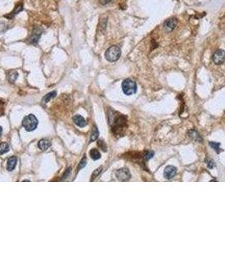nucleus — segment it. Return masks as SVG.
Listing matches in <instances>:
<instances>
[{
	"mask_svg": "<svg viewBox=\"0 0 225 254\" xmlns=\"http://www.w3.org/2000/svg\"><path fill=\"white\" fill-rule=\"evenodd\" d=\"M121 56V49L119 46H112L105 52V58L109 62H115Z\"/></svg>",
	"mask_w": 225,
	"mask_h": 254,
	"instance_id": "nucleus-1",
	"label": "nucleus"
},
{
	"mask_svg": "<svg viewBox=\"0 0 225 254\" xmlns=\"http://www.w3.org/2000/svg\"><path fill=\"white\" fill-rule=\"evenodd\" d=\"M22 125L27 131H33L38 125V121L34 114H29L23 119Z\"/></svg>",
	"mask_w": 225,
	"mask_h": 254,
	"instance_id": "nucleus-2",
	"label": "nucleus"
},
{
	"mask_svg": "<svg viewBox=\"0 0 225 254\" xmlns=\"http://www.w3.org/2000/svg\"><path fill=\"white\" fill-rule=\"evenodd\" d=\"M122 90H123V93L125 95L131 96L136 93L137 85L134 80H131V79H126L122 82Z\"/></svg>",
	"mask_w": 225,
	"mask_h": 254,
	"instance_id": "nucleus-3",
	"label": "nucleus"
},
{
	"mask_svg": "<svg viewBox=\"0 0 225 254\" xmlns=\"http://www.w3.org/2000/svg\"><path fill=\"white\" fill-rule=\"evenodd\" d=\"M212 61L216 64H222L225 61V51L218 49L212 55Z\"/></svg>",
	"mask_w": 225,
	"mask_h": 254,
	"instance_id": "nucleus-4",
	"label": "nucleus"
},
{
	"mask_svg": "<svg viewBox=\"0 0 225 254\" xmlns=\"http://www.w3.org/2000/svg\"><path fill=\"white\" fill-rule=\"evenodd\" d=\"M116 176L117 178L121 180V181H126L128 180H130L131 177V172L129 171V169H120L117 170L116 172Z\"/></svg>",
	"mask_w": 225,
	"mask_h": 254,
	"instance_id": "nucleus-5",
	"label": "nucleus"
},
{
	"mask_svg": "<svg viewBox=\"0 0 225 254\" xmlns=\"http://www.w3.org/2000/svg\"><path fill=\"white\" fill-rule=\"evenodd\" d=\"M178 24V20L176 18H170L168 19L167 20H165V22L163 24V27H164V29L165 31L169 32V31H172L177 26Z\"/></svg>",
	"mask_w": 225,
	"mask_h": 254,
	"instance_id": "nucleus-6",
	"label": "nucleus"
},
{
	"mask_svg": "<svg viewBox=\"0 0 225 254\" xmlns=\"http://www.w3.org/2000/svg\"><path fill=\"white\" fill-rule=\"evenodd\" d=\"M41 33H42V31H40V29L36 28V29L33 31L32 35L29 36V38L27 39V42H29V43H31V44H36V43L38 42L39 38H40Z\"/></svg>",
	"mask_w": 225,
	"mask_h": 254,
	"instance_id": "nucleus-7",
	"label": "nucleus"
},
{
	"mask_svg": "<svg viewBox=\"0 0 225 254\" xmlns=\"http://www.w3.org/2000/svg\"><path fill=\"white\" fill-rule=\"evenodd\" d=\"M176 173H177V169H176L175 167L173 166V165H168L164 169L163 175H164L165 178L169 180V179L174 178L175 176Z\"/></svg>",
	"mask_w": 225,
	"mask_h": 254,
	"instance_id": "nucleus-8",
	"label": "nucleus"
},
{
	"mask_svg": "<svg viewBox=\"0 0 225 254\" xmlns=\"http://www.w3.org/2000/svg\"><path fill=\"white\" fill-rule=\"evenodd\" d=\"M73 121L75 122V124L78 125L79 127H85L86 125V120L80 114H76V115L74 116Z\"/></svg>",
	"mask_w": 225,
	"mask_h": 254,
	"instance_id": "nucleus-9",
	"label": "nucleus"
},
{
	"mask_svg": "<svg viewBox=\"0 0 225 254\" xmlns=\"http://www.w3.org/2000/svg\"><path fill=\"white\" fill-rule=\"evenodd\" d=\"M23 9V5L20 3V4H18V5H16L15 7H14V9L13 11L11 12V13H9V14H7V15H5V17H6V18L8 19H12L14 18L17 14H19L20 11H22Z\"/></svg>",
	"mask_w": 225,
	"mask_h": 254,
	"instance_id": "nucleus-10",
	"label": "nucleus"
},
{
	"mask_svg": "<svg viewBox=\"0 0 225 254\" xmlns=\"http://www.w3.org/2000/svg\"><path fill=\"white\" fill-rule=\"evenodd\" d=\"M50 147H51V142L48 139H42L38 142V147L42 151L48 149Z\"/></svg>",
	"mask_w": 225,
	"mask_h": 254,
	"instance_id": "nucleus-11",
	"label": "nucleus"
},
{
	"mask_svg": "<svg viewBox=\"0 0 225 254\" xmlns=\"http://www.w3.org/2000/svg\"><path fill=\"white\" fill-rule=\"evenodd\" d=\"M17 164V158L16 157H10L7 163V169L9 171H12Z\"/></svg>",
	"mask_w": 225,
	"mask_h": 254,
	"instance_id": "nucleus-12",
	"label": "nucleus"
},
{
	"mask_svg": "<svg viewBox=\"0 0 225 254\" xmlns=\"http://www.w3.org/2000/svg\"><path fill=\"white\" fill-rule=\"evenodd\" d=\"M90 156L93 160H97L101 158V154H100L99 151L96 148H92L90 151Z\"/></svg>",
	"mask_w": 225,
	"mask_h": 254,
	"instance_id": "nucleus-13",
	"label": "nucleus"
},
{
	"mask_svg": "<svg viewBox=\"0 0 225 254\" xmlns=\"http://www.w3.org/2000/svg\"><path fill=\"white\" fill-rule=\"evenodd\" d=\"M17 77H18V73L15 71H11L8 74V79L10 82H14L15 80L17 79Z\"/></svg>",
	"mask_w": 225,
	"mask_h": 254,
	"instance_id": "nucleus-14",
	"label": "nucleus"
},
{
	"mask_svg": "<svg viewBox=\"0 0 225 254\" xmlns=\"http://www.w3.org/2000/svg\"><path fill=\"white\" fill-rule=\"evenodd\" d=\"M9 151V146L8 143H2L0 144V154H5Z\"/></svg>",
	"mask_w": 225,
	"mask_h": 254,
	"instance_id": "nucleus-15",
	"label": "nucleus"
},
{
	"mask_svg": "<svg viewBox=\"0 0 225 254\" xmlns=\"http://www.w3.org/2000/svg\"><path fill=\"white\" fill-rule=\"evenodd\" d=\"M55 96H56V92H51V93H49L48 95H46L45 97L43 98V99H42V103L44 104V103H48L50 100H51L52 98H54Z\"/></svg>",
	"mask_w": 225,
	"mask_h": 254,
	"instance_id": "nucleus-16",
	"label": "nucleus"
},
{
	"mask_svg": "<svg viewBox=\"0 0 225 254\" xmlns=\"http://www.w3.org/2000/svg\"><path fill=\"white\" fill-rule=\"evenodd\" d=\"M98 136H99V131H98L97 128L95 126V127H93V130H92L91 134V142H93L95 140H97Z\"/></svg>",
	"mask_w": 225,
	"mask_h": 254,
	"instance_id": "nucleus-17",
	"label": "nucleus"
},
{
	"mask_svg": "<svg viewBox=\"0 0 225 254\" xmlns=\"http://www.w3.org/2000/svg\"><path fill=\"white\" fill-rule=\"evenodd\" d=\"M209 145H210V146H211V147H212V148H213V149H214V150L217 152V153H219V152H221V150H220L221 148L219 147V146H220V143H214V142H210V143H209Z\"/></svg>",
	"mask_w": 225,
	"mask_h": 254,
	"instance_id": "nucleus-18",
	"label": "nucleus"
},
{
	"mask_svg": "<svg viewBox=\"0 0 225 254\" xmlns=\"http://www.w3.org/2000/svg\"><path fill=\"white\" fill-rule=\"evenodd\" d=\"M103 171V167H99L98 169H97L96 170H95L94 172H93V174H92V175H91V181H93L95 179L97 178L98 175L100 174V173Z\"/></svg>",
	"mask_w": 225,
	"mask_h": 254,
	"instance_id": "nucleus-19",
	"label": "nucleus"
},
{
	"mask_svg": "<svg viewBox=\"0 0 225 254\" xmlns=\"http://www.w3.org/2000/svg\"><path fill=\"white\" fill-rule=\"evenodd\" d=\"M153 155H154V152H153V151H147L146 152L144 153V158L146 159V160H148V159H150V158H152L153 157Z\"/></svg>",
	"mask_w": 225,
	"mask_h": 254,
	"instance_id": "nucleus-20",
	"label": "nucleus"
},
{
	"mask_svg": "<svg viewBox=\"0 0 225 254\" xmlns=\"http://www.w3.org/2000/svg\"><path fill=\"white\" fill-rule=\"evenodd\" d=\"M86 157H84V158H82V160L81 161V164H80V165H79V166H78V168H77V170L79 171L80 169H83V168H84V167L86 166Z\"/></svg>",
	"mask_w": 225,
	"mask_h": 254,
	"instance_id": "nucleus-21",
	"label": "nucleus"
},
{
	"mask_svg": "<svg viewBox=\"0 0 225 254\" xmlns=\"http://www.w3.org/2000/svg\"><path fill=\"white\" fill-rule=\"evenodd\" d=\"M97 144H98V146H99L104 152L107 151V146H106V144L104 143V142H103V141H98Z\"/></svg>",
	"mask_w": 225,
	"mask_h": 254,
	"instance_id": "nucleus-22",
	"label": "nucleus"
},
{
	"mask_svg": "<svg viewBox=\"0 0 225 254\" xmlns=\"http://www.w3.org/2000/svg\"><path fill=\"white\" fill-rule=\"evenodd\" d=\"M99 1L102 5H107V4H108V3H110L112 0H99Z\"/></svg>",
	"mask_w": 225,
	"mask_h": 254,
	"instance_id": "nucleus-23",
	"label": "nucleus"
},
{
	"mask_svg": "<svg viewBox=\"0 0 225 254\" xmlns=\"http://www.w3.org/2000/svg\"><path fill=\"white\" fill-rule=\"evenodd\" d=\"M2 132H3V128H2V126H0V136L2 135Z\"/></svg>",
	"mask_w": 225,
	"mask_h": 254,
	"instance_id": "nucleus-24",
	"label": "nucleus"
}]
</instances>
